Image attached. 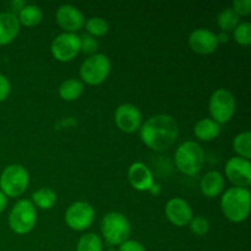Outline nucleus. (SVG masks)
<instances>
[{
    "label": "nucleus",
    "mask_w": 251,
    "mask_h": 251,
    "mask_svg": "<svg viewBox=\"0 0 251 251\" xmlns=\"http://www.w3.org/2000/svg\"><path fill=\"white\" fill-rule=\"evenodd\" d=\"M221 125L212 118H202L194 125V134L199 140L211 141L220 135Z\"/></svg>",
    "instance_id": "6ab92c4d"
},
{
    "label": "nucleus",
    "mask_w": 251,
    "mask_h": 251,
    "mask_svg": "<svg viewBox=\"0 0 251 251\" xmlns=\"http://www.w3.org/2000/svg\"><path fill=\"white\" fill-rule=\"evenodd\" d=\"M37 222L36 206L28 199H21L12 206L9 213V226L16 234L31 232Z\"/></svg>",
    "instance_id": "423d86ee"
},
{
    "label": "nucleus",
    "mask_w": 251,
    "mask_h": 251,
    "mask_svg": "<svg viewBox=\"0 0 251 251\" xmlns=\"http://www.w3.org/2000/svg\"><path fill=\"white\" fill-rule=\"evenodd\" d=\"M20 25L32 27L38 25L43 19V11L41 7L36 4H26L17 14Z\"/></svg>",
    "instance_id": "412c9836"
},
{
    "label": "nucleus",
    "mask_w": 251,
    "mask_h": 251,
    "mask_svg": "<svg viewBox=\"0 0 251 251\" xmlns=\"http://www.w3.org/2000/svg\"><path fill=\"white\" fill-rule=\"evenodd\" d=\"M50 51L59 61H70L80 53V36L75 32H63L51 41Z\"/></svg>",
    "instance_id": "9d476101"
},
{
    "label": "nucleus",
    "mask_w": 251,
    "mask_h": 251,
    "mask_svg": "<svg viewBox=\"0 0 251 251\" xmlns=\"http://www.w3.org/2000/svg\"><path fill=\"white\" fill-rule=\"evenodd\" d=\"M6 205H7V196L0 190V212H2V211L5 210Z\"/></svg>",
    "instance_id": "72a5a7b5"
},
{
    "label": "nucleus",
    "mask_w": 251,
    "mask_h": 251,
    "mask_svg": "<svg viewBox=\"0 0 251 251\" xmlns=\"http://www.w3.org/2000/svg\"><path fill=\"white\" fill-rule=\"evenodd\" d=\"M217 25L222 32H229L234 29L239 25V15L232 9V7H226L218 14Z\"/></svg>",
    "instance_id": "5701e85b"
},
{
    "label": "nucleus",
    "mask_w": 251,
    "mask_h": 251,
    "mask_svg": "<svg viewBox=\"0 0 251 251\" xmlns=\"http://www.w3.org/2000/svg\"><path fill=\"white\" fill-rule=\"evenodd\" d=\"M217 38L220 42H227L228 34L226 33V32H221L220 34H217Z\"/></svg>",
    "instance_id": "f704fd0d"
},
{
    "label": "nucleus",
    "mask_w": 251,
    "mask_h": 251,
    "mask_svg": "<svg viewBox=\"0 0 251 251\" xmlns=\"http://www.w3.org/2000/svg\"><path fill=\"white\" fill-rule=\"evenodd\" d=\"M127 179L134 189L139 191H147L154 184L151 169L142 162H134L127 169Z\"/></svg>",
    "instance_id": "dca6fc26"
},
{
    "label": "nucleus",
    "mask_w": 251,
    "mask_h": 251,
    "mask_svg": "<svg viewBox=\"0 0 251 251\" xmlns=\"http://www.w3.org/2000/svg\"><path fill=\"white\" fill-rule=\"evenodd\" d=\"M112 69L110 59L103 53H95L86 58L80 66L82 82L88 85H100L108 77Z\"/></svg>",
    "instance_id": "0eeeda50"
},
{
    "label": "nucleus",
    "mask_w": 251,
    "mask_h": 251,
    "mask_svg": "<svg viewBox=\"0 0 251 251\" xmlns=\"http://www.w3.org/2000/svg\"><path fill=\"white\" fill-rule=\"evenodd\" d=\"M11 92V83L5 75L0 74V102L6 100Z\"/></svg>",
    "instance_id": "2f4dec72"
},
{
    "label": "nucleus",
    "mask_w": 251,
    "mask_h": 251,
    "mask_svg": "<svg viewBox=\"0 0 251 251\" xmlns=\"http://www.w3.org/2000/svg\"><path fill=\"white\" fill-rule=\"evenodd\" d=\"M226 176L230 183L239 188H248L251 184V162L243 157H230L225 166Z\"/></svg>",
    "instance_id": "9b49d317"
},
{
    "label": "nucleus",
    "mask_w": 251,
    "mask_h": 251,
    "mask_svg": "<svg viewBox=\"0 0 251 251\" xmlns=\"http://www.w3.org/2000/svg\"><path fill=\"white\" fill-rule=\"evenodd\" d=\"M114 122L120 130L125 132H134L142 124L141 110L131 103H123L118 105L114 112Z\"/></svg>",
    "instance_id": "f8f14e48"
},
{
    "label": "nucleus",
    "mask_w": 251,
    "mask_h": 251,
    "mask_svg": "<svg viewBox=\"0 0 251 251\" xmlns=\"http://www.w3.org/2000/svg\"><path fill=\"white\" fill-rule=\"evenodd\" d=\"M100 230L105 242L114 247V245L123 244L129 239L131 226L124 213L112 211L102 218Z\"/></svg>",
    "instance_id": "20e7f679"
},
{
    "label": "nucleus",
    "mask_w": 251,
    "mask_h": 251,
    "mask_svg": "<svg viewBox=\"0 0 251 251\" xmlns=\"http://www.w3.org/2000/svg\"><path fill=\"white\" fill-rule=\"evenodd\" d=\"M178 134V123L171 114H156L140 126V137L154 151L168 150L176 141Z\"/></svg>",
    "instance_id": "f257e3e1"
},
{
    "label": "nucleus",
    "mask_w": 251,
    "mask_h": 251,
    "mask_svg": "<svg viewBox=\"0 0 251 251\" xmlns=\"http://www.w3.org/2000/svg\"><path fill=\"white\" fill-rule=\"evenodd\" d=\"M189 46L194 51L199 54H211L217 49L220 41L217 38V33L211 29L200 27L196 28L189 34Z\"/></svg>",
    "instance_id": "ddd939ff"
},
{
    "label": "nucleus",
    "mask_w": 251,
    "mask_h": 251,
    "mask_svg": "<svg viewBox=\"0 0 251 251\" xmlns=\"http://www.w3.org/2000/svg\"><path fill=\"white\" fill-rule=\"evenodd\" d=\"M95 208L87 201H75L65 211V222L71 229L85 230L95 221Z\"/></svg>",
    "instance_id": "1a4fd4ad"
},
{
    "label": "nucleus",
    "mask_w": 251,
    "mask_h": 251,
    "mask_svg": "<svg viewBox=\"0 0 251 251\" xmlns=\"http://www.w3.org/2000/svg\"><path fill=\"white\" fill-rule=\"evenodd\" d=\"M235 108H237V102L234 95L227 88H217L211 95L208 100L211 118L220 125L232 119L235 113Z\"/></svg>",
    "instance_id": "6e6552de"
},
{
    "label": "nucleus",
    "mask_w": 251,
    "mask_h": 251,
    "mask_svg": "<svg viewBox=\"0 0 251 251\" xmlns=\"http://www.w3.org/2000/svg\"><path fill=\"white\" fill-rule=\"evenodd\" d=\"M77 251H103V240L96 233H85L81 235L76 245Z\"/></svg>",
    "instance_id": "393cba45"
},
{
    "label": "nucleus",
    "mask_w": 251,
    "mask_h": 251,
    "mask_svg": "<svg viewBox=\"0 0 251 251\" xmlns=\"http://www.w3.org/2000/svg\"><path fill=\"white\" fill-rule=\"evenodd\" d=\"M233 149L239 154V157H243L245 159L251 158V132L243 131L239 132L233 139Z\"/></svg>",
    "instance_id": "b1692460"
},
{
    "label": "nucleus",
    "mask_w": 251,
    "mask_h": 251,
    "mask_svg": "<svg viewBox=\"0 0 251 251\" xmlns=\"http://www.w3.org/2000/svg\"><path fill=\"white\" fill-rule=\"evenodd\" d=\"M174 162L181 173L186 176H195L202 168L205 162V151L200 144L188 140L176 147Z\"/></svg>",
    "instance_id": "7ed1b4c3"
},
{
    "label": "nucleus",
    "mask_w": 251,
    "mask_h": 251,
    "mask_svg": "<svg viewBox=\"0 0 251 251\" xmlns=\"http://www.w3.org/2000/svg\"><path fill=\"white\" fill-rule=\"evenodd\" d=\"M56 199L58 198H56L55 191L48 186L39 188L32 194V203L43 210H49L53 207L56 202Z\"/></svg>",
    "instance_id": "4be33fe9"
},
{
    "label": "nucleus",
    "mask_w": 251,
    "mask_h": 251,
    "mask_svg": "<svg viewBox=\"0 0 251 251\" xmlns=\"http://www.w3.org/2000/svg\"><path fill=\"white\" fill-rule=\"evenodd\" d=\"M232 9L239 16L240 15H249L251 12V0H234Z\"/></svg>",
    "instance_id": "c756f323"
},
{
    "label": "nucleus",
    "mask_w": 251,
    "mask_h": 251,
    "mask_svg": "<svg viewBox=\"0 0 251 251\" xmlns=\"http://www.w3.org/2000/svg\"><path fill=\"white\" fill-rule=\"evenodd\" d=\"M11 7H12V10H15V11H17L19 12L20 10L22 9V7L25 6V5H26V2L24 1V0H12L11 1Z\"/></svg>",
    "instance_id": "473e14b6"
},
{
    "label": "nucleus",
    "mask_w": 251,
    "mask_h": 251,
    "mask_svg": "<svg viewBox=\"0 0 251 251\" xmlns=\"http://www.w3.org/2000/svg\"><path fill=\"white\" fill-rule=\"evenodd\" d=\"M85 90V85L80 78L70 77L64 80L59 86V96L64 100H75L80 97Z\"/></svg>",
    "instance_id": "aec40b11"
},
{
    "label": "nucleus",
    "mask_w": 251,
    "mask_h": 251,
    "mask_svg": "<svg viewBox=\"0 0 251 251\" xmlns=\"http://www.w3.org/2000/svg\"><path fill=\"white\" fill-rule=\"evenodd\" d=\"M233 37L237 43L242 44V46H249L251 43L250 22H239V25L233 29Z\"/></svg>",
    "instance_id": "bb28decb"
},
{
    "label": "nucleus",
    "mask_w": 251,
    "mask_h": 251,
    "mask_svg": "<svg viewBox=\"0 0 251 251\" xmlns=\"http://www.w3.org/2000/svg\"><path fill=\"white\" fill-rule=\"evenodd\" d=\"M188 226L190 227L191 232L194 234L199 235V237L205 235L208 232V229H210V222L203 216H193V218H191Z\"/></svg>",
    "instance_id": "cd10ccee"
},
{
    "label": "nucleus",
    "mask_w": 251,
    "mask_h": 251,
    "mask_svg": "<svg viewBox=\"0 0 251 251\" xmlns=\"http://www.w3.org/2000/svg\"><path fill=\"white\" fill-rule=\"evenodd\" d=\"M85 27L87 29V33L93 37L104 36L108 29H109V25H108L107 20L100 16H93L86 20Z\"/></svg>",
    "instance_id": "a878e982"
},
{
    "label": "nucleus",
    "mask_w": 251,
    "mask_h": 251,
    "mask_svg": "<svg viewBox=\"0 0 251 251\" xmlns=\"http://www.w3.org/2000/svg\"><path fill=\"white\" fill-rule=\"evenodd\" d=\"M56 22L65 32H75L82 28L85 25V16L77 6L71 4H63L55 11Z\"/></svg>",
    "instance_id": "4468645a"
},
{
    "label": "nucleus",
    "mask_w": 251,
    "mask_h": 251,
    "mask_svg": "<svg viewBox=\"0 0 251 251\" xmlns=\"http://www.w3.org/2000/svg\"><path fill=\"white\" fill-rule=\"evenodd\" d=\"M221 210L232 222H243L251 211V193L249 188L232 186L221 198Z\"/></svg>",
    "instance_id": "f03ea898"
},
{
    "label": "nucleus",
    "mask_w": 251,
    "mask_h": 251,
    "mask_svg": "<svg viewBox=\"0 0 251 251\" xmlns=\"http://www.w3.org/2000/svg\"><path fill=\"white\" fill-rule=\"evenodd\" d=\"M98 49V41L96 37L88 33H82L80 36V51L85 54H95Z\"/></svg>",
    "instance_id": "c85d7f7f"
},
{
    "label": "nucleus",
    "mask_w": 251,
    "mask_h": 251,
    "mask_svg": "<svg viewBox=\"0 0 251 251\" xmlns=\"http://www.w3.org/2000/svg\"><path fill=\"white\" fill-rule=\"evenodd\" d=\"M167 218L176 227L188 226L193 218V208L186 200L181 198H173L167 201L164 206Z\"/></svg>",
    "instance_id": "2eb2a0df"
},
{
    "label": "nucleus",
    "mask_w": 251,
    "mask_h": 251,
    "mask_svg": "<svg viewBox=\"0 0 251 251\" xmlns=\"http://www.w3.org/2000/svg\"><path fill=\"white\" fill-rule=\"evenodd\" d=\"M104 251H118V249H115L114 247H110V248H108V249L104 250Z\"/></svg>",
    "instance_id": "c9c22d12"
},
{
    "label": "nucleus",
    "mask_w": 251,
    "mask_h": 251,
    "mask_svg": "<svg viewBox=\"0 0 251 251\" xmlns=\"http://www.w3.org/2000/svg\"><path fill=\"white\" fill-rule=\"evenodd\" d=\"M29 174L21 164H9L0 174V190L9 198H17L26 191Z\"/></svg>",
    "instance_id": "39448f33"
},
{
    "label": "nucleus",
    "mask_w": 251,
    "mask_h": 251,
    "mask_svg": "<svg viewBox=\"0 0 251 251\" xmlns=\"http://www.w3.org/2000/svg\"><path fill=\"white\" fill-rule=\"evenodd\" d=\"M200 189L206 198H216L222 194L225 189V178L218 171H210L202 176Z\"/></svg>",
    "instance_id": "a211bd4d"
},
{
    "label": "nucleus",
    "mask_w": 251,
    "mask_h": 251,
    "mask_svg": "<svg viewBox=\"0 0 251 251\" xmlns=\"http://www.w3.org/2000/svg\"><path fill=\"white\" fill-rule=\"evenodd\" d=\"M20 27L21 25L15 12H0V46L11 43L19 34Z\"/></svg>",
    "instance_id": "f3484780"
},
{
    "label": "nucleus",
    "mask_w": 251,
    "mask_h": 251,
    "mask_svg": "<svg viewBox=\"0 0 251 251\" xmlns=\"http://www.w3.org/2000/svg\"><path fill=\"white\" fill-rule=\"evenodd\" d=\"M118 251H146L144 244H141L137 240L127 239L126 242H124L123 244L119 245V249Z\"/></svg>",
    "instance_id": "7c9ffc66"
}]
</instances>
